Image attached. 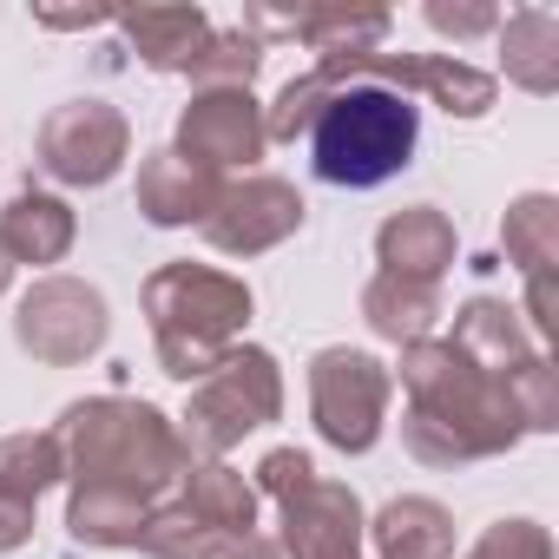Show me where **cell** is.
I'll list each match as a JSON object with an SVG mask.
<instances>
[{"label": "cell", "mask_w": 559, "mask_h": 559, "mask_svg": "<svg viewBox=\"0 0 559 559\" xmlns=\"http://www.w3.org/2000/svg\"><path fill=\"white\" fill-rule=\"evenodd\" d=\"M415 145H421V106L382 80L330 93L310 119V171L336 191H382L415 165Z\"/></svg>", "instance_id": "6da1fadb"}]
</instances>
